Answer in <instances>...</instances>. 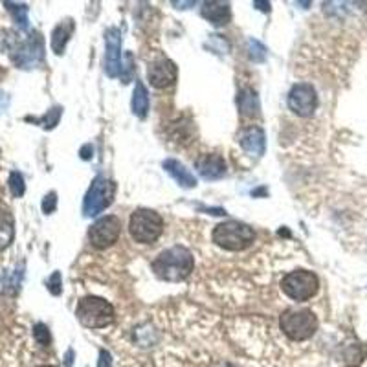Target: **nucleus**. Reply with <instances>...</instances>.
I'll use <instances>...</instances> for the list:
<instances>
[{"mask_svg":"<svg viewBox=\"0 0 367 367\" xmlns=\"http://www.w3.org/2000/svg\"><path fill=\"white\" fill-rule=\"evenodd\" d=\"M195 267V259L188 248L184 246H173L169 250L162 252L160 256L153 261V270L160 279L166 281H184Z\"/></svg>","mask_w":367,"mask_h":367,"instance_id":"obj_1","label":"nucleus"},{"mask_svg":"<svg viewBox=\"0 0 367 367\" xmlns=\"http://www.w3.org/2000/svg\"><path fill=\"white\" fill-rule=\"evenodd\" d=\"M254 239H256L254 230L239 221H228V223L219 224L217 228L213 230V243L224 250H245L254 243Z\"/></svg>","mask_w":367,"mask_h":367,"instance_id":"obj_2","label":"nucleus"},{"mask_svg":"<svg viewBox=\"0 0 367 367\" xmlns=\"http://www.w3.org/2000/svg\"><path fill=\"white\" fill-rule=\"evenodd\" d=\"M76 316L81 325L89 329H101L114 322V307L103 298L89 296L78 303Z\"/></svg>","mask_w":367,"mask_h":367,"instance_id":"obj_3","label":"nucleus"},{"mask_svg":"<svg viewBox=\"0 0 367 367\" xmlns=\"http://www.w3.org/2000/svg\"><path fill=\"white\" fill-rule=\"evenodd\" d=\"M279 325H281V331L290 340L303 342V340H309L312 334L316 333L318 320L312 314V311H307V309H289V311H285L281 314Z\"/></svg>","mask_w":367,"mask_h":367,"instance_id":"obj_4","label":"nucleus"},{"mask_svg":"<svg viewBox=\"0 0 367 367\" xmlns=\"http://www.w3.org/2000/svg\"><path fill=\"white\" fill-rule=\"evenodd\" d=\"M162 230H164V221L160 215L153 210H145V208L136 210L129 221V232L133 235V239L142 245L155 243L162 235Z\"/></svg>","mask_w":367,"mask_h":367,"instance_id":"obj_5","label":"nucleus"},{"mask_svg":"<svg viewBox=\"0 0 367 367\" xmlns=\"http://www.w3.org/2000/svg\"><path fill=\"white\" fill-rule=\"evenodd\" d=\"M318 287H320V281H318L316 274L309 272V270H294V272L287 274L281 281L283 292L294 301L311 300L318 292Z\"/></svg>","mask_w":367,"mask_h":367,"instance_id":"obj_6","label":"nucleus"},{"mask_svg":"<svg viewBox=\"0 0 367 367\" xmlns=\"http://www.w3.org/2000/svg\"><path fill=\"white\" fill-rule=\"evenodd\" d=\"M116 193V186L105 177H98L90 186L89 193L85 197L83 213L87 217H96L98 213L111 206Z\"/></svg>","mask_w":367,"mask_h":367,"instance_id":"obj_7","label":"nucleus"},{"mask_svg":"<svg viewBox=\"0 0 367 367\" xmlns=\"http://www.w3.org/2000/svg\"><path fill=\"white\" fill-rule=\"evenodd\" d=\"M120 234H122V221L116 215H107L90 228L89 239L92 246L103 250L114 245L120 239Z\"/></svg>","mask_w":367,"mask_h":367,"instance_id":"obj_8","label":"nucleus"},{"mask_svg":"<svg viewBox=\"0 0 367 367\" xmlns=\"http://www.w3.org/2000/svg\"><path fill=\"white\" fill-rule=\"evenodd\" d=\"M289 107L290 111L298 114V116H312L318 107V96L314 87L309 83L294 85L289 94Z\"/></svg>","mask_w":367,"mask_h":367,"instance_id":"obj_9","label":"nucleus"},{"mask_svg":"<svg viewBox=\"0 0 367 367\" xmlns=\"http://www.w3.org/2000/svg\"><path fill=\"white\" fill-rule=\"evenodd\" d=\"M122 32L118 28H109L105 32V72L111 78H120L123 72V61H122Z\"/></svg>","mask_w":367,"mask_h":367,"instance_id":"obj_10","label":"nucleus"},{"mask_svg":"<svg viewBox=\"0 0 367 367\" xmlns=\"http://www.w3.org/2000/svg\"><path fill=\"white\" fill-rule=\"evenodd\" d=\"M178 70L177 65L169 59H162V61L151 65L149 70H147V78H149L151 85L156 87V89H166V87H171L175 81H177Z\"/></svg>","mask_w":367,"mask_h":367,"instance_id":"obj_11","label":"nucleus"},{"mask_svg":"<svg viewBox=\"0 0 367 367\" xmlns=\"http://www.w3.org/2000/svg\"><path fill=\"white\" fill-rule=\"evenodd\" d=\"M195 167L206 180H217L226 175V162L223 156L215 155V153H206V155L199 156Z\"/></svg>","mask_w":367,"mask_h":367,"instance_id":"obj_12","label":"nucleus"},{"mask_svg":"<svg viewBox=\"0 0 367 367\" xmlns=\"http://www.w3.org/2000/svg\"><path fill=\"white\" fill-rule=\"evenodd\" d=\"M239 144L246 153L261 156L265 153V133H263V129L256 127V125L243 129L239 134Z\"/></svg>","mask_w":367,"mask_h":367,"instance_id":"obj_13","label":"nucleus"},{"mask_svg":"<svg viewBox=\"0 0 367 367\" xmlns=\"http://www.w3.org/2000/svg\"><path fill=\"white\" fill-rule=\"evenodd\" d=\"M164 169L177 180L178 186H182V188H195L197 186L195 175L190 169H186V166L178 160H173V158L166 160L164 162Z\"/></svg>","mask_w":367,"mask_h":367,"instance_id":"obj_14","label":"nucleus"},{"mask_svg":"<svg viewBox=\"0 0 367 367\" xmlns=\"http://www.w3.org/2000/svg\"><path fill=\"white\" fill-rule=\"evenodd\" d=\"M202 15H204V19H208L210 23L215 24V26H224V24H228L230 19H232L230 6L228 4H223V2H206L204 8H202Z\"/></svg>","mask_w":367,"mask_h":367,"instance_id":"obj_15","label":"nucleus"},{"mask_svg":"<svg viewBox=\"0 0 367 367\" xmlns=\"http://www.w3.org/2000/svg\"><path fill=\"white\" fill-rule=\"evenodd\" d=\"M237 105H239V111L243 116H259V100H257V94L252 89L241 90L239 96H237Z\"/></svg>","mask_w":367,"mask_h":367,"instance_id":"obj_16","label":"nucleus"},{"mask_svg":"<svg viewBox=\"0 0 367 367\" xmlns=\"http://www.w3.org/2000/svg\"><path fill=\"white\" fill-rule=\"evenodd\" d=\"M72 32H74V23L70 19L65 21V23H61L56 30H54V34H52V50L56 52L57 56H61L63 52H65V46H67Z\"/></svg>","mask_w":367,"mask_h":367,"instance_id":"obj_17","label":"nucleus"},{"mask_svg":"<svg viewBox=\"0 0 367 367\" xmlns=\"http://www.w3.org/2000/svg\"><path fill=\"white\" fill-rule=\"evenodd\" d=\"M15 235V223H13L12 213L8 210H0V250L10 246Z\"/></svg>","mask_w":367,"mask_h":367,"instance_id":"obj_18","label":"nucleus"},{"mask_svg":"<svg viewBox=\"0 0 367 367\" xmlns=\"http://www.w3.org/2000/svg\"><path fill=\"white\" fill-rule=\"evenodd\" d=\"M147 111H149V94H147V89L144 87V83H136L133 94V112L138 118H145Z\"/></svg>","mask_w":367,"mask_h":367,"instance_id":"obj_19","label":"nucleus"},{"mask_svg":"<svg viewBox=\"0 0 367 367\" xmlns=\"http://www.w3.org/2000/svg\"><path fill=\"white\" fill-rule=\"evenodd\" d=\"M367 355V347L364 344H353L347 345V349L344 351V362L345 366L349 367H356L360 366L364 358Z\"/></svg>","mask_w":367,"mask_h":367,"instance_id":"obj_20","label":"nucleus"},{"mask_svg":"<svg viewBox=\"0 0 367 367\" xmlns=\"http://www.w3.org/2000/svg\"><path fill=\"white\" fill-rule=\"evenodd\" d=\"M59 118H61V107H56V109H52L46 116H43L41 120H34V118H28V122H35L41 123L45 129H54L59 122Z\"/></svg>","mask_w":367,"mask_h":367,"instance_id":"obj_21","label":"nucleus"},{"mask_svg":"<svg viewBox=\"0 0 367 367\" xmlns=\"http://www.w3.org/2000/svg\"><path fill=\"white\" fill-rule=\"evenodd\" d=\"M6 6H10V12L13 13V17L17 21L23 28L28 26V8L24 4H12V2H6Z\"/></svg>","mask_w":367,"mask_h":367,"instance_id":"obj_22","label":"nucleus"},{"mask_svg":"<svg viewBox=\"0 0 367 367\" xmlns=\"http://www.w3.org/2000/svg\"><path fill=\"white\" fill-rule=\"evenodd\" d=\"M10 190H12V195L13 197H23L24 191H26V186H24V178L21 173H15L13 171L12 175H10Z\"/></svg>","mask_w":367,"mask_h":367,"instance_id":"obj_23","label":"nucleus"},{"mask_svg":"<svg viewBox=\"0 0 367 367\" xmlns=\"http://www.w3.org/2000/svg\"><path fill=\"white\" fill-rule=\"evenodd\" d=\"M34 338L37 340V344L39 345H48L50 344V333H48V327L43 325V323H37L34 327Z\"/></svg>","mask_w":367,"mask_h":367,"instance_id":"obj_24","label":"nucleus"},{"mask_svg":"<svg viewBox=\"0 0 367 367\" xmlns=\"http://www.w3.org/2000/svg\"><path fill=\"white\" fill-rule=\"evenodd\" d=\"M57 208V195L52 191V193H48V195L45 197V201H43V212L46 213V215H50V213L56 212Z\"/></svg>","mask_w":367,"mask_h":367,"instance_id":"obj_25","label":"nucleus"},{"mask_svg":"<svg viewBox=\"0 0 367 367\" xmlns=\"http://www.w3.org/2000/svg\"><path fill=\"white\" fill-rule=\"evenodd\" d=\"M48 290H50L54 296L61 294V274L54 272L52 278L48 279Z\"/></svg>","mask_w":367,"mask_h":367,"instance_id":"obj_26","label":"nucleus"},{"mask_svg":"<svg viewBox=\"0 0 367 367\" xmlns=\"http://www.w3.org/2000/svg\"><path fill=\"white\" fill-rule=\"evenodd\" d=\"M98 367H111V355L107 351H101L100 353V364Z\"/></svg>","mask_w":367,"mask_h":367,"instance_id":"obj_27","label":"nucleus"},{"mask_svg":"<svg viewBox=\"0 0 367 367\" xmlns=\"http://www.w3.org/2000/svg\"><path fill=\"white\" fill-rule=\"evenodd\" d=\"M41 367H56V366H41Z\"/></svg>","mask_w":367,"mask_h":367,"instance_id":"obj_28","label":"nucleus"}]
</instances>
